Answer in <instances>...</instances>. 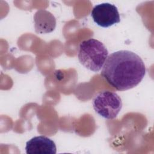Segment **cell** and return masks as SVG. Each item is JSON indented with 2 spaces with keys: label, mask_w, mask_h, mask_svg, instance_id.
Wrapping results in <instances>:
<instances>
[{
  "label": "cell",
  "mask_w": 154,
  "mask_h": 154,
  "mask_svg": "<svg viewBox=\"0 0 154 154\" xmlns=\"http://www.w3.org/2000/svg\"><path fill=\"white\" fill-rule=\"evenodd\" d=\"M146 71L145 64L138 55L130 51L121 50L107 57L100 75L117 90L125 91L140 84Z\"/></svg>",
  "instance_id": "6da1fadb"
},
{
  "label": "cell",
  "mask_w": 154,
  "mask_h": 154,
  "mask_svg": "<svg viewBox=\"0 0 154 154\" xmlns=\"http://www.w3.org/2000/svg\"><path fill=\"white\" fill-rule=\"evenodd\" d=\"M108 55L106 48L98 40L89 38L79 45L78 60L84 67L92 72H98L103 67Z\"/></svg>",
  "instance_id": "7a4b0ae2"
},
{
  "label": "cell",
  "mask_w": 154,
  "mask_h": 154,
  "mask_svg": "<svg viewBox=\"0 0 154 154\" xmlns=\"http://www.w3.org/2000/svg\"><path fill=\"white\" fill-rule=\"evenodd\" d=\"M92 105L97 114L108 120L116 118L122 108L120 97L110 91H102L96 94L93 99Z\"/></svg>",
  "instance_id": "3957f363"
},
{
  "label": "cell",
  "mask_w": 154,
  "mask_h": 154,
  "mask_svg": "<svg viewBox=\"0 0 154 154\" xmlns=\"http://www.w3.org/2000/svg\"><path fill=\"white\" fill-rule=\"evenodd\" d=\"M91 16L94 23L103 28L111 26L120 22L117 7L107 2L95 5L91 11Z\"/></svg>",
  "instance_id": "277c9868"
},
{
  "label": "cell",
  "mask_w": 154,
  "mask_h": 154,
  "mask_svg": "<svg viewBox=\"0 0 154 154\" xmlns=\"http://www.w3.org/2000/svg\"><path fill=\"white\" fill-rule=\"evenodd\" d=\"M25 150L27 154H55L57 147L53 140L46 136L40 135L34 137L26 142Z\"/></svg>",
  "instance_id": "5b68a950"
},
{
  "label": "cell",
  "mask_w": 154,
  "mask_h": 154,
  "mask_svg": "<svg viewBox=\"0 0 154 154\" xmlns=\"http://www.w3.org/2000/svg\"><path fill=\"white\" fill-rule=\"evenodd\" d=\"M35 31L38 34H48L56 27V19L49 11L45 9L37 10L34 16Z\"/></svg>",
  "instance_id": "8992f818"
}]
</instances>
